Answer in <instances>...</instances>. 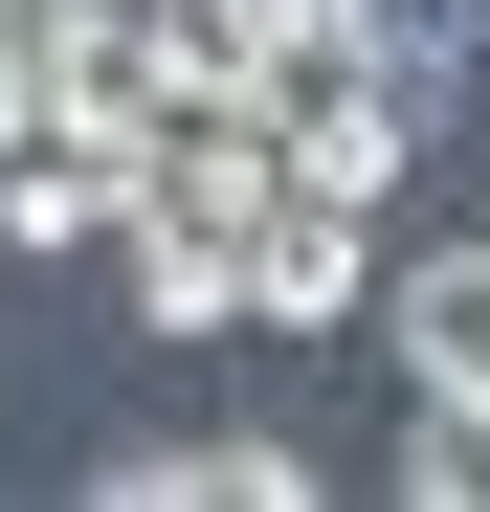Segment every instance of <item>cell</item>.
<instances>
[{
	"label": "cell",
	"instance_id": "5b68a950",
	"mask_svg": "<svg viewBox=\"0 0 490 512\" xmlns=\"http://www.w3.org/2000/svg\"><path fill=\"white\" fill-rule=\"evenodd\" d=\"M379 334H401V379H490V223L424 245V268H379Z\"/></svg>",
	"mask_w": 490,
	"mask_h": 512
},
{
	"label": "cell",
	"instance_id": "52a82bcc",
	"mask_svg": "<svg viewBox=\"0 0 490 512\" xmlns=\"http://www.w3.org/2000/svg\"><path fill=\"white\" fill-rule=\"evenodd\" d=\"M67 112V0H23V23H0V134H45Z\"/></svg>",
	"mask_w": 490,
	"mask_h": 512
},
{
	"label": "cell",
	"instance_id": "6da1fadb",
	"mask_svg": "<svg viewBox=\"0 0 490 512\" xmlns=\"http://www.w3.org/2000/svg\"><path fill=\"white\" fill-rule=\"evenodd\" d=\"M245 112H268V156H290V179H335V201H401V156H424V112H401L379 45H357V0L245 45Z\"/></svg>",
	"mask_w": 490,
	"mask_h": 512
},
{
	"label": "cell",
	"instance_id": "8992f818",
	"mask_svg": "<svg viewBox=\"0 0 490 512\" xmlns=\"http://www.w3.org/2000/svg\"><path fill=\"white\" fill-rule=\"evenodd\" d=\"M401 490H424V512H490V379H424V423H401Z\"/></svg>",
	"mask_w": 490,
	"mask_h": 512
},
{
	"label": "cell",
	"instance_id": "3957f363",
	"mask_svg": "<svg viewBox=\"0 0 490 512\" xmlns=\"http://www.w3.org/2000/svg\"><path fill=\"white\" fill-rule=\"evenodd\" d=\"M112 201H134V134H90V112L0 134V245H112Z\"/></svg>",
	"mask_w": 490,
	"mask_h": 512
},
{
	"label": "cell",
	"instance_id": "7a4b0ae2",
	"mask_svg": "<svg viewBox=\"0 0 490 512\" xmlns=\"http://www.w3.org/2000/svg\"><path fill=\"white\" fill-rule=\"evenodd\" d=\"M245 312H268V334L379 312V201H335V179H290V156H268V201H245Z\"/></svg>",
	"mask_w": 490,
	"mask_h": 512
},
{
	"label": "cell",
	"instance_id": "277c9868",
	"mask_svg": "<svg viewBox=\"0 0 490 512\" xmlns=\"http://www.w3.org/2000/svg\"><path fill=\"white\" fill-rule=\"evenodd\" d=\"M112 512H290L312 490V446H268V423H201V446H134V468H90Z\"/></svg>",
	"mask_w": 490,
	"mask_h": 512
},
{
	"label": "cell",
	"instance_id": "ba28073f",
	"mask_svg": "<svg viewBox=\"0 0 490 512\" xmlns=\"http://www.w3.org/2000/svg\"><path fill=\"white\" fill-rule=\"evenodd\" d=\"M223 23H245V45H268V23H335V0H223Z\"/></svg>",
	"mask_w": 490,
	"mask_h": 512
},
{
	"label": "cell",
	"instance_id": "9c48e42d",
	"mask_svg": "<svg viewBox=\"0 0 490 512\" xmlns=\"http://www.w3.org/2000/svg\"><path fill=\"white\" fill-rule=\"evenodd\" d=\"M0 23H23V0H0Z\"/></svg>",
	"mask_w": 490,
	"mask_h": 512
}]
</instances>
